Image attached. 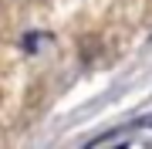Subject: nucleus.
I'll list each match as a JSON object with an SVG mask.
<instances>
[{"mask_svg": "<svg viewBox=\"0 0 152 149\" xmlns=\"http://www.w3.org/2000/svg\"><path fill=\"white\" fill-rule=\"evenodd\" d=\"M41 41H48V34H41V31H34V34H24V41H20V48L24 51H37Z\"/></svg>", "mask_w": 152, "mask_h": 149, "instance_id": "f257e3e1", "label": "nucleus"}]
</instances>
